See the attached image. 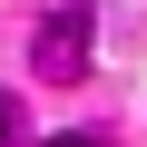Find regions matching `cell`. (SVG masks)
<instances>
[{"mask_svg":"<svg viewBox=\"0 0 147 147\" xmlns=\"http://www.w3.org/2000/svg\"><path fill=\"white\" fill-rule=\"evenodd\" d=\"M88 0H69V10L59 20H39V39H30V69H39V79H79V69H88Z\"/></svg>","mask_w":147,"mask_h":147,"instance_id":"obj_1","label":"cell"},{"mask_svg":"<svg viewBox=\"0 0 147 147\" xmlns=\"http://www.w3.org/2000/svg\"><path fill=\"white\" fill-rule=\"evenodd\" d=\"M39 147H108V137H39Z\"/></svg>","mask_w":147,"mask_h":147,"instance_id":"obj_2","label":"cell"},{"mask_svg":"<svg viewBox=\"0 0 147 147\" xmlns=\"http://www.w3.org/2000/svg\"><path fill=\"white\" fill-rule=\"evenodd\" d=\"M0 147H10V98H0Z\"/></svg>","mask_w":147,"mask_h":147,"instance_id":"obj_3","label":"cell"}]
</instances>
